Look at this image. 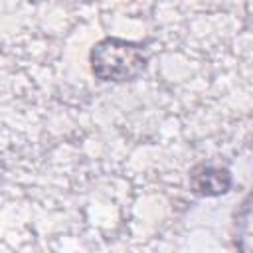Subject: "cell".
<instances>
[{
    "instance_id": "obj_1",
    "label": "cell",
    "mask_w": 253,
    "mask_h": 253,
    "mask_svg": "<svg viewBox=\"0 0 253 253\" xmlns=\"http://www.w3.org/2000/svg\"><path fill=\"white\" fill-rule=\"evenodd\" d=\"M146 67V53L140 43L105 38L91 49V69L103 81H126Z\"/></svg>"
},
{
    "instance_id": "obj_2",
    "label": "cell",
    "mask_w": 253,
    "mask_h": 253,
    "mask_svg": "<svg viewBox=\"0 0 253 253\" xmlns=\"http://www.w3.org/2000/svg\"><path fill=\"white\" fill-rule=\"evenodd\" d=\"M190 186L200 196H219L231 188V174L221 166L198 164L190 172Z\"/></svg>"
}]
</instances>
